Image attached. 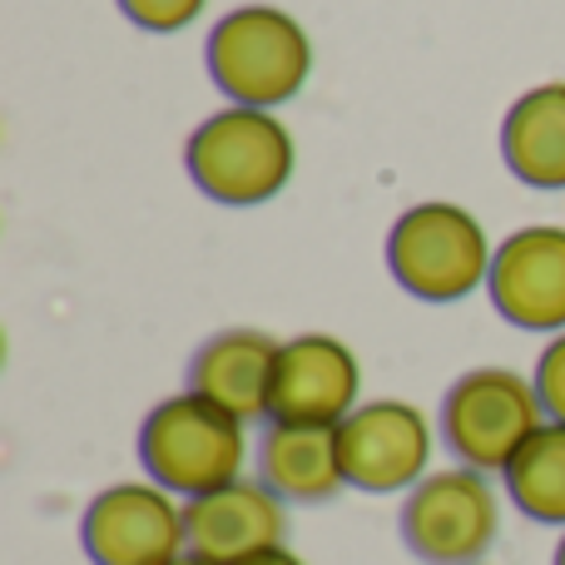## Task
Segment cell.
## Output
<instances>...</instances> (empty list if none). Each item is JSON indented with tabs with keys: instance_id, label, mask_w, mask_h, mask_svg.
<instances>
[{
	"instance_id": "1",
	"label": "cell",
	"mask_w": 565,
	"mask_h": 565,
	"mask_svg": "<svg viewBox=\"0 0 565 565\" xmlns=\"http://www.w3.org/2000/svg\"><path fill=\"white\" fill-rule=\"evenodd\" d=\"M292 164H298V149L274 109L228 105L209 115L184 145V169L199 194L228 209L268 204L292 179Z\"/></svg>"
},
{
	"instance_id": "2",
	"label": "cell",
	"mask_w": 565,
	"mask_h": 565,
	"mask_svg": "<svg viewBox=\"0 0 565 565\" xmlns=\"http://www.w3.org/2000/svg\"><path fill=\"white\" fill-rule=\"evenodd\" d=\"M209 75L228 105L278 109L308 85L312 40L288 10L238 6L209 30Z\"/></svg>"
},
{
	"instance_id": "3",
	"label": "cell",
	"mask_w": 565,
	"mask_h": 565,
	"mask_svg": "<svg viewBox=\"0 0 565 565\" xmlns=\"http://www.w3.org/2000/svg\"><path fill=\"white\" fill-rule=\"evenodd\" d=\"M244 427L248 422L228 417L199 392L164 397L139 427V461L149 481L174 497H204L214 487H228L244 471Z\"/></svg>"
},
{
	"instance_id": "4",
	"label": "cell",
	"mask_w": 565,
	"mask_h": 565,
	"mask_svg": "<svg viewBox=\"0 0 565 565\" xmlns=\"http://www.w3.org/2000/svg\"><path fill=\"white\" fill-rule=\"evenodd\" d=\"M491 258L481 218L447 199L412 204L387 234V274L422 302H461L491 278Z\"/></svg>"
},
{
	"instance_id": "5",
	"label": "cell",
	"mask_w": 565,
	"mask_h": 565,
	"mask_svg": "<svg viewBox=\"0 0 565 565\" xmlns=\"http://www.w3.org/2000/svg\"><path fill=\"white\" fill-rule=\"evenodd\" d=\"M441 441L471 471H507L511 457L546 427L536 382L511 367H471L441 397Z\"/></svg>"
},
{
	"instance_id": "6",
	"label": "cell",
	"mask_w": 565,
	"mask_h": 565,
	"mask_svg": "<svg viewBox=\"0 0 565 565\" xmlns=\"http://www.w3.org/2000/svg\"><path fill=\"white\" fill-rule=\"evenodd\" d=\"M501 531V501L487 471H427L402 501V541L427 565H481Z\"/></svg>"
},
{
	"instance_id": "7",
	"label": "cell",
	"mask_w": 565,
	"mask_h": 565,
	"mask_svg": "<svg viewBox=\"0 0 565 565\" xmlns=\"http://www.w3.org/2000/svg\"><path fill=\"white\" fill-rule=\"evenodd\" d=\"M79 546L95 565H169L189 551L184 507L154 481H119L85 507Z\"/></svg>"
},
{
	"instance_id": "8",
	"label": "cell",
	"mask_w": 565,
	"mask_h": 565,
	"mask_svg": "<svg viewBox=\"0 0 565 565\" xmlns=\"http://www.w3.org/2000/svg\"><path fill=\"white\" fill-rule=\"evenodd\" d=\"M338 451L348 487L367 497L412 491L431 461V422L412 402H362L348 422H338Z\"/></svg>"
},
{
	"instance_id": "9",
	"label": "cell",
	"mask_w": 565,
	"mask_h": 565,
	"mask_svg": "<svg viewBox=\"0 0 565 565\" xmlns=\"http://www.w3.org/2000/svg\"><path fill=\"white\" fill-rule=\"evenodd\" d=\"M362 367L358 352L328 332H298L282 342L274 372V402L268 422H308V427H338L362 407Z\"/></svg>"
},
{
	"instance_id": "10",
	"label": "cell",
	"mask_w": 565,
	"mask_h": 565,
	"mask_svg": "<svg viewBox=\"0 0 565 565\" xmlns=\"http://www.w3.org/2000/svg\"><path fill=\"white\" fill-rule=\"evenodd\" d=\"M189 556L209 565H238L288 541V501L264 481H228L184 507Z\"/></svg>"
},
{
	"instance_id": "11",
	"label": "cell",
	"mask_w": 565,
	"mask_h": 565,
	"mask_svg": "<svg viewBox=\"0 0 565 565\" xmlns=\"http://www.w3.org/2000/svg\"><path fill=\"white\" fill-rule=\"evenodd\" d=\"M487 292L511 328L565 332V228L531 224L491 258Z\"/></svg>"
},
{
	"instance_id": "12",
	"label": "cell",
	"mask_w": 565,
	"mask_h": 565,
	"mask_svg": "<svg viewBox=\"0 0 565 565\" xmlns=\"http://www.w3.org/2000/svg\"><path fill=\"white\" fill-rule=\"evenodd\" d=\"M282 342L258 328H224L189 358V392L209 397L238 422L268 417Z\"/></svg>"
},
{
	"instance_id": "13",
	"label": "cell",
	"mask_w": 565,
	"mask_h": 565,
	"mask_svg": "<svg viewBox=\"0 0 565 565\" xmlns=\"http://www.w3.org/2000/svg\"><path fill=\"white\" fill-rule=\"evenodd\" d=\"M258 481L278 491L282 501L318 507L332 501L348 477H342L338 427H308V422H268L258 441Z\"/></svg>"
},
{
	"instance_id": "14",
	"label": "cell",
	"mask_w": 565,
	"mask_h": 565,
	"mask_svg": "<svg viewBox=\"0 0 565 565\" xmlns=\"http://www.w3.org/2000/svg\"><path fill=\"white\" fill-rule=\"evenodd\" d=\"M501 159L531 189H565V79L536 85L501 119Z\"/></svg>"
},
{
	"instance_id": "15",
	"label": "cell",
	"mask_w": 565,
	"mask_h": 565,
	"mask_svg": "<svg viewBox=\"0 0 565 565\" xmlns=\"http://www.w3.org/2000/svg\"><path fill=\"white\" fill-rule=\"evenodd\" d=\"M501 477L516 511L541 526H565V422H546Z\"/></svg>"
},
{
	"instance_id": "16",
	"label": "cell",
	"mask_w": 565,
	"mask_h": 565,
	"mask_svg": "<svg viewBox=\"0 0 565 565\" xmlns=\"http://www.w3.org/2000/svg\"><path fill=\"white\" fill-rule=\"evenodd\" d=\"M119 10L139 30H149V35H174V30L194 25L204 0H119Z\"/></svg>"
},
{
	"instance_id": "17",
	"label": "cell",
	"mask_w": 565,
	"mask_h": 565,
	"mask_svg": "<svg viewBox=\"0 0 565 565\" xmlns=\"http://www.w3.org/2000/svg\"><path fill=\"white\" fill-rule=\"evenodd\" d=\"M536 392H541V407H546L551 422H565V332L546 342V352H541L536 362Z\"/></svg>"
},
{
	"instance_id": "18",
	"label": "cell",
	"mask_w": 565,
	"mask_h": 565,
	"mask_svg": "<svg viewBox=\"0 0 565 565\" xmlns=\"http://www.w3.org/2000/svg\"><path fill=\"white\" fill-rule=\"evenodd\" d=\"M238 565H302V561L292 556L288 546H278V551H264V556H254V561H238Z\"/></svg>"
},
{
	"instance_id": "19",
	"label": "cell",
	"mask_w": 565,
	"mask_h": 565,
	"mask_svg": "<svg viewBox=\"0 0 565 565\" xmlns=\"http://www.w3.org/2000/svg\"><path fill=\"white\" fill-rule=\"evenodd\" d=\"M169 565H209V561H199V556H189V551H184V556H179V561H169Z\"/></svg>"
},
{
	"instance_id": "20",
	"label": "cell",
	"mask_w": 565,
	"mask_h": 565,
	"mask_svg": "<svg viewBox=\"0 0 565 565\" xmlns=\"http://www.w3.org/2000/svg\"><path fill=\"white\" fill-rule=\"evenodd\" d=\"M551 565H565V536H561V546H556V561H551Z\"/></svg>"
}]
</instances>
